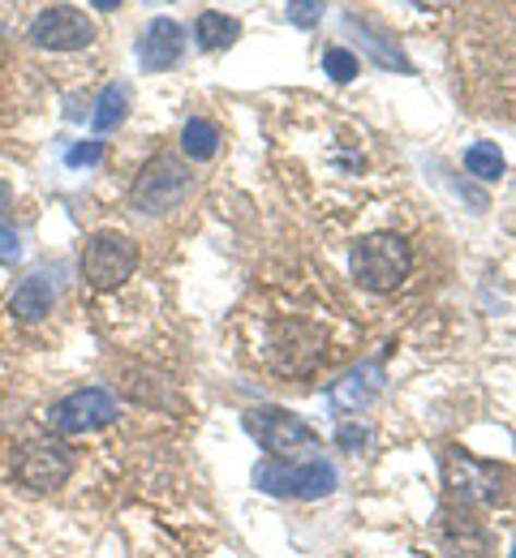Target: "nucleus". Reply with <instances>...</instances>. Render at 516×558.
<instances>
[{
	"label": "nucleus",
	"instance_id": "f257e3e1",
	"mask_svg": "<svg viewBox=\"0 0 516 558\" xmlns=\"http://www.w3.org/2000/svg\"><path fill=\"white\" fill-rule=\"evenodd\" d=\"M513 486V469L500 460H478L465 447H447L443 451V489L447 502L460 511H491L508 498Z\"/></svg>",
	"mask_w": 516,
	"mask_h": 558
},
{
	"label": "nucleus",
	"instance_id": "f03ea898",
	"mask_svg": "<svg viewBox=\"0 0 516 558\" xmlns=\"http://www.w3.org/2000/svg\"><path fill=\"white\" fill-rule=\"evenodd\" d=\"M349 267L367 292H396L413 271V250L400 232H370L353 245Z\"/></svg>",
	"mask_w": 516,
	"mask_h": 558
},
{
	"label": "nucleus",
	"instance_id": "7ed1b4c3",
	"mask_svg": "<svg viewBox=\"0 0 516 558\" xmlns=\"http://www.w3.org/2000/svg\"><path fill=\"white\" fill-rule=\"evenodd\" d=\"M336 469L327 460H305V464H293V460H263L254 469V486L272 498H301V502H314V498H327L336 489Z\"/></svg>",
	"mask_w": 516,
	"mask_h": 558
},
{
	"label": "nucleus",
	"instance_id": "20e7f679",
	"mask_svg": "<svg viewBox=\"0 0 516 558\" xmlns=\"http://www.w3.org/2000/svg\"><path fill=\"white\" fill-rule=\"evenodd\" d=\"M245 434L276 460H297V456H310L319 451V434L305 425V421L289 413V409H250L245 413Z\"/></svg>",
	"mask_w": 516,
	"mask_h": 558
},
{
	"label": "nucleus",
	"instance_id": "39448f33",
	"mask_svg": "<svg viewBox=\"0 0 516 558\" xmlns=\"http://www.w3.org/2000/svg\"><path fill=\"white\" fill-rule=\"evenodd\" d=\"M134 267H139V245L125 232H95L82 245V279L95 292L121 288L125 279L134 276Z\"/></svg>",
	"mask_w": 516,
	"mask_h": 558
},
{
	"label": "nucleus",
	"instance_id": "423d86ee",
	"mask_svg": "<svg viewBox=\"0 0 516 558\" xmlns=\"http://www.w3.org/2000/svg\"><path fill=\"white\" fill-rule=\"evenodd\" d=\"M272 365L280 369V374H289V378H305V374H314L323 361H327V336L314 327V323H280L276 331H272Z\"/></svg>",
	"mask_w": 516,
	"mask_h": 558
},
{
	"label": "nucleus",
	"instance_id": "0eeeda50",
	"mask_svg": "<svg viewBox=\"0 0 516 558\" xmlns=\"http://www.w3.org/2000/svg\"><path fill=\"white\" fill-rule=\"evenodd\" d=\"M190 194V168L177 155H155L143 177L134 181V207L143 215H164V210L181 207V198Z\"/></svg>",
	"mask_w": 516,
	"mask_h": 558
},
{
	"label": "nucleus",
	"instance_id": "6e6552de",
	"mask_svg": "<svg viewBox=\"0 0 516 558\" xmlns=\"http://www.w3.org/2000/svg\"><path fill=\"white\" fill-rule=\"evenodd\" d=\"M13 473H17V482H22L26 489L48 494V489H61L65 482H70V473H74V456H70L65 442H57V438H39V442H26V447H22Z\"/></svg>",
	"mask_w": 516,
	"mask_h": 558
},
{
	"label": "nucleus",
	"instance_id": "1a4fd4ad",
	"mask_svg": "<svg viewBox=\"0 0 516 558\" xmlns=\"http://www.w3.org/2000/svg\"><path fill=\"white\" fill-rule=\"evenodd\" d=\"M48 421L57 434H91V429H104L117 421V400L104 387H82L74 396H65L61 404H52Z\"/></svg>",
	"mask_w": 516,
	"mask_h": 558
},
{
	"label": "nucleus",
	"instance_id": "9d476101",
	"mask_svg": "<svg viewBox=\"0 0 516 558\" xmlns=\"http://www.w3.org/2000/svg\"><path fill=\"white\" fill-rule=\"evenodd\" d=\"M383 383H387V374H383V356H370V361H362V365L345 369V374L327 387V404H332L340 417H349V413H367L370 404L383 396Z\"/></svg>",
	"mask_w": 516,
	"mask_h": 558
},
{
	"label": "nucleus",
	"instance_id": "9b49d317",
	"mask_svg": "<svg viewBox=\"0 0 516 558\" xmlns=\"http://www.w3.org/2000/svg\"><path fill=\"white\" fill-rule=\"evenodd\" d=\"M31 39H35L39 48H52V52H77V48L95 44V26H91L86 13L61 4V9H44V13L35 17Z\"/></svg>",
	"mask_w": 516,
	"mask_h": 558
},
{
	"label": "nucleus",
	"instance_id": "f8f14e48",
	"mask_svg": "<svg viewBox=\"0 0 516 558\" xmlns=\"http://www.w3.org/2000/svg\"><path fill=\"white\" fill-rule=\"evenodd\" d=\"M181 52H185V31L172 17H155L139 39V61L147 70H172L181 61Z\"/></svg>",
	"mask_w": 516,
	"mask_h": 558
},
{
	"label": "nucleus",
	"instance_id": "ddd939ff",
	"mask_svg": "<svg viewBox=\"0 0 516 558\" xmlns=\"http://www.w3.org/2000/svg\"><path fill=\"white\" fill-rule=\"evenodd\" d=\"M52 301H57L52 279L31 276V279H22V283H17V292L9 296V310H13V318H17V323H44V318L52 314Z\"/></svg>",
	"mask_w": 516,
	"mask_h": 558
},
{
	"label": "nucleus",
	"instance_id": "4468645a",
	"mask_svg": "<svg viewBox=\"0 0 516 558\" xmlns=\"http://www.w3.org/2000/svg\"><path fill=\"white\" fill-rule=\"evenodd\" d=\"M125 112H130V90H125L121 82H112V86H104L99 99H95L91 130H95V134H108V130H117V125L125 121Z\"/></svg>",
	"mask_w": 516,
	"mask_h": 558
},
{
	"label": "nucleus",
	"instance_id": "2eb2a0df",
	"mask_svg": "<svg viewBox=\"0 0 516 558\" xmlns=\"http://www.w3.org/2000/svg\"><path fill=\"white\" fill-rule=\"evenodd\" d=\"M194 39L207 48V52H220V48H232L241 39V26L237 17H224V13H203L199 26H194Z\"/></svg>",
	"mask_w": 516,
	"mask_h": 558
},
{
	"label": "nucleus",
	"instance_id": "dca6fc26",
	"mask_svg": "<svg viewBox=\"0 0 516 558\" xmlns=\"http://www.w3.org/2000/svg\"><path fill=\"white\" fill-rule=\"evenodd\" d=\"M181 150H185L190 159H212V155L220 150V134H216V125H212V121H203V117H190V121H185V130H181Z\"/></svg>",
	"mask_w": 516,
	"mask_h": 558
},
{
	"label": "nucleus",
	"instance_id": "f3484780",
	"mask_svg": "<svg viewBox=\"0 0 516 558\" xmlns=\"http://www.w3.org/2000/svg\"><path fill=\"white\" fill-rule=\"evenodd\" d=\"M465 168L478 177V181H500L504 177V155L495 142H473L465 150Z\"/></svg>",
	"mask_w": 516,
	"mask_h": 558
},
{
	"label": "nucleus",
	"instance_id": "a211bd4d",
	"mask_svg": "<svg viewBox=\"0 0 516 558\" xmlns=\"http://www.w3.org/2000/svg\"><path fill=\"white\" fill-rule=\"evenodd\" d=\"M323 70L332 73V82H353L358 77V57L349 52V48H327V57H323Z\"/></svg>",
	"mask_w": 516,
	"mask_h": 558
},
{
	"label": "nucleus",
	"instance_id": "6ab92c4d",
	"mask_svg": "<svg viewBox=\"0 0 516 558\" xmlns=\"http://www.w3.org/2000/svg\"><path fill=\"white\" fill-rule=\"evenodd\" d=\"M336 442H340L345 451H362V447L370 442V429L362 425V421L345 417L340 425H336Z\"/></svg>",
	"mask_w": 516,
	"mask_h": 558
},
{
	"label": "nucleus",
	"instance_id": "aec40b11",
	"mask_svg": "<svg viewBox=\"0 0 516 558\" xmlns=\"http://www.w3.org/2000/svg\"><path fill=\"white\" fill-rule=\"evenodd\" d=\"M319 17H323V0H289V22L293 26L310 31V26H319Z\"/></svg>",
	"mask_w": 516,
	"mask_h": 558
},
{
	"label": "nucleus",
	"instance_id": "412c9836",
	"mask_svg": "<svg viewBox=\"0 0 516 558\" xmlns=\"http://www.w3.org/2000/svg\"><path fill=\"white\" fill-rule=\"evenodd\" d=\"M17 258H22V236H17L9 223H0V263L13 267Z\"/></svg>",
	"mask_w": 516,
	"mask_h": 558
},
{
	"label": "nucleus",
	"instance_id": "4be33fe9",
	"mask_svg": "<svg viewBox=\"0 0 516 558\" xmlns=\"http://www.w3.org/2000/svg\"><path fill=\"white\" fill-rule=\"evenodd\" d=\"M65 159H70V168H86V163H99V159H104V142H82V146H74V150H70V155H65Z\"/></svg>",
	"mask_w": 516,
	"mask_h": 558
},
{
	"label": "nucleus",
	"instance_id": "5701e85b",
	"mask_svg": "<svg viewBox=\"0 0 516 558\" xmlns=\"http://www.w3.org/2000/svg\"><path fill=\"white\" fill-rule=\"evenodd\" d=\"M95 9H104V13H112V9H121V0H91Z\"/></svg>",
	"mask_w": 516,
	"mask_h": 558
},
{
	"label": "nucleus",
	"instance_id": "b1692460",
	"mask_svg": "<svg viewBox=\"0 0 516 558\" xmlns=\"http://www.w3.org/2000/svg\"><path fill=\"white\" fill-rule=\"evenodd\" d=\"M418 9H431V4H443V0H413Z\"/></svg>",
	"mask_w": 516,
	"mask_h": 558
},
{
	"label": "nucleus",
	"instance_id": "393cba45",
	"mask_svg": "<svg viewBox=\"0 0 516 558\" xmlns=\"http://www.w3.org/2000/svg\"><path fill=\"white\" fill-rule=\"evenodd\" d=\"M4 203H9V185H0V207H4Z\"/></svg>",
	"mask_w": 516,
	"mask_h": 558
},
{
	"label": "nucleus",
	"instance_id": "a878e982",
	"mask_svg": "<svg viewBox=\"0 0 516 558\" xmlns=\"http://www.w3.org/2000/svg\"><path fill=\"white\" fill-rule=\"evenodd\" d=\"M513 558H516V550H513Z\"/></svg>",
	"mask_w": 516,
	"mask_h": 558
}]
</instances>
